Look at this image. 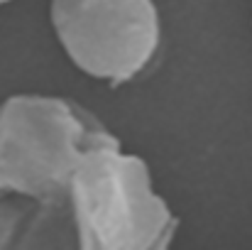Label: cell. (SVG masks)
<instances>
[{"label": "cell", "mask_w": 252, "mask_h": 250, "mask_svg": "<svg viewBox=\"0 0 252 250\" xmlns=\"http://www.w3.org/2000/svg\"><path fill=\"white\" fill-rule=\"evenodd\" d=\"M69 214L81 250H162L179 231L147 162L125 152L115 135L81 152L69 181Z\"/></svg>", "instance_id": "1"}, {"label": "cell", "mask_w": 252, "mask_h": 250, "mask_svg": "<svg viewBox=\"0 0 252 250\" xmlns=\"http://www.w3.org/2000/svg\"><path fill=\"white\" fill-rule=\"evenodd\" d=\"M113 133L62 96L17 93L0 103V194L69 206V181L88 145Z\"/></svg>", "instance_id": "2"}, {"label": "cell", "mask_w": 252, "mask_h": 250, "mask_svg": "<svg viewBox=\"0 0 252 250\" xmlns=\"http://www.w3.org/2000/svg\"><path fill=\"white\" fill-rule=\"evenodd\" d=\"M49 22L69 62L113 86L140 76L162 42L155 0H52Z\"/></svg>", "instance_id": "3"}, {"label": "cell", "mask_w": 252, "mask_h": 250, "mask_svg": "<svg viewBox=\"0 0 252 250\" xmlns=\"http://www.w3.org/2000/svg\"><path fill=\"white\" fill-rule=\"evenodd\" d=\"M76 233L69 206H44L0 194V250H71Z\"/></svg>", "instance_id": "4"}, {"label": "cell", "mask_w": 252, "mask_h": 250, "mask_svg": "<svg viewBox=\"0 0 252 250\" xmlns=\"http://www.w3.org/2000/svg\"><path fill=\"white\" fill-rule=\"evenodd\" d=\"M7 2H12V0H0V5H7Z\"/></svg>", "instance_id": "5"}]
</instances>
